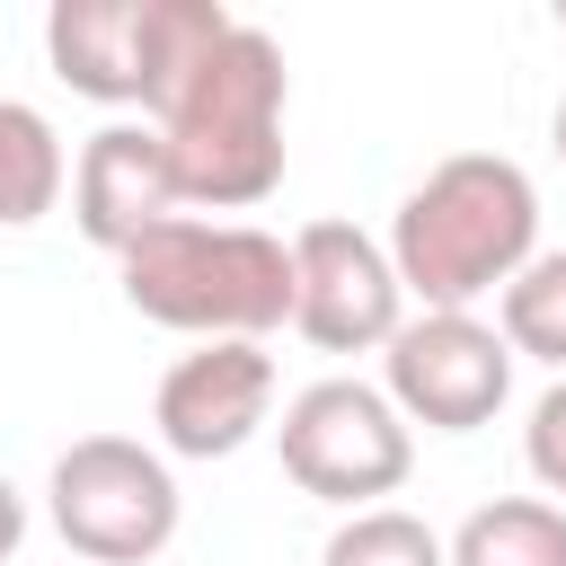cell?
Returning a JSON list of instances; mask_svg holds the SVG:
<instances>
[{"mask_svg": "<svg viewBox=\"0 0 566 566\" xmlns=\"http://www.w3.org/2000/svg\"><path fill=\"white\" fill-rule=\"evenodd\" d=\"M177 203L248 212L283 186V44L265 27H230L159 106H150Z\"/></svg>", "mask_w": 566, "mask_h": 566, "instance_id": "cell-1", "label": "cell"}, {"mask_svg": "<svg viewBox=\"0 0 566 566\" xmlns=\"http://www.w3.org/2000/svg\"><path fill=\"white\" fill-rule=\"evenodd\" d=\"M531 256H539V186L495 150L442 159L389 221L398 292H416L424 310H469L504 292Z\"/></svg>", "mask_w": 566, "mask_h": 566, "instance_id": "cell-2", "label": "cell"}, {"mask_svg": "<svg viewBox=\"0 0 566 566\" xmlns=\"http://www.w3.org/2000/svg\"><path fill=\"white\" fill-rule=\"evenodd\" d=\"M115 265H124V301L150 327H177V336H203V345H221V336L256 345L265 327L292 318V248L256 221L177 212V221L142 230Z\"/></svg>", "mask_w": 566, "mask_h": 566, "instance_id": "cell-3", "label": "cell"}, {"mask_svg": "<svg viewBox=\"0 0 566 566\" xmlns=\"http://www.w3.org/2000/svg\"><path fill=\"white\" fill-rule=\"evenodd\" d=\"M230 27L221 0H53L44 53L97 106H159Z\"/></svg>", "mask_w": 566, "mask_h": 566, "instance_id": "cell-4", "label": "cell"}, {"mask_svg": "<svg viewBox=\"0 0 566 566\" xmlns=\"http://www.w3.org/2000/svg\"><path fill=\"white\" fill-rule=\"evenodd\" d=\"M53 531L71 539L80 566H150L168 539H177V478L159 451L124 442V433H88L53 460Z\"/></svg>", "mask_w": 566, "mask_h": 566, "instance_id": "cell-5", "label": "cell"}, {"mask_svg": "<svg viewBox=\"0 0 566 566\" xmlns=\"http://www.w3.org/2000/svg\"><path fill=\"white\" fill-rule=\"evenodd\" d=\"M274 442H283V478L345 513H371V495H398L416 469V433L371 380H310L283 407Z\"/></svg>", "mask_w": 566, "mask_h": 566, "instance_id": "cell-6", "label": "cell"}, {"mask_svg": "<svg viewBox=\"0 0 566 566\" xmlns=\"http://www.w3.org/2000/svg\"><path fill=\"white\" fill-rule=\"evenodd\" d=\"M380 354H389L380 398L424 433H478V424H495V407L513 389V345L469 310H424Z\"/></svg>", "mask_w": 566, "mask_h": 566, "instance_id": "cell-7", "label": "cell"}, {"mask_svg": "<svg viewBox=\"0 0 566 566\" xmlns=\"http://www.w3.org/2000/svg\"><path fill=\"white\" fill-rule=\"evenodd\" d=\"M292 327L318 354H371L407 327V292L398 265L371 230L354 221H310L292 239Z\"/></svg>", "mask_w": 566, "mask_h": 566, "instance_id": "cell-8", "label": "cell"}, {"mask_svg": "<svg viewBox=\"0 0 566 566\" xmlns=\"http://www.w3.org/2000/svg\"><path fill=\"white\" fill-rule=\"evenodd\" d=\"M265 416H274V354L239 345V336L177 354L159 398H150V424L177 460H230Z\"/></svg>", "mask_w": 566, "mask_h": 566, "instance_id": "cell-9", "label": "cell"}, {"mask_svg": "<svg viewBox=\"0 0 566 566\" xmlns=\"http://www.w3.org/2000/svg\"><path fill=\"white\" fill-rule=\"evenodd\" d=\"M71 221H80V239H97L106 256H124L142 230L177 221V168H168L159 124H106V133L80 142Z\"/></svg>", "mask_w": 566, "mask_h": 566, "instance_id": "cell-10", "label": "cell"}, {"mask_svg": "<svg viewBox=\"0 0 566 566\" xmlns=\"http://www.w3.org/2000/svg\"><path fill=\"white\" fill-rule=\"evenodd\" d=\"M442 557L451 566H566V504H548V495H495V504H478L451 531Z\"/></svg>", "mask_w": 566, "mask_h": 566, "instance_id": "cell-11", "label": "cell"}, {"mask_svg": "<svg viewBox=\"0 0 566 566\" xmlns=\"http://www.w3.org/2000/svg\"><path fill=\"white\" fill-rule=\"evenodd\" d=\"M62 142L27 97H0V230H27L62 203Z\"/></svg>", "mask_w": 566, "mask_h": 566, "instance_id": "cell-12", "label": "cell"}, {"mask_svg": "<svg viewBox=\"0 0 566 566\" xmlns=\"http://www.w3.org/2000/svg\"><path fill=\"white\" fill-rule=\"evenodd\" d=\"M495 336H504L513 354L566 371V248L531 256V265L504 283V327H495Z\"/></svg>", "mask_w": 566, "mask_h": 566, "instance_id": "cell-13", "label": "cell"}, {"mask_svg": "<svg viewBox=\"0 0 566 566\" xmlns=\"http://www.w3.org/2000/svg\"><path fill=\"white\" fill-rule=\"evenodd\" d=\"M318 566H451V557H442V539H433L416 513L371 504V513H345V522L327 531Z\"/></svg>", "mask_w": 566, "mask_h": 566, "instance_id": "cell-14", "label": "cell"}, {"mask_svg": "<svg viewBox=\"0 0 566 566\" xmlns=\"http://www.w3.org/2000/svg\"><path fill=\"white\" fill-rule=\"evenodd\" d=\"M522 451H531V478H539L548 495H566V371H557V389L531 407V433H522Z\"/></svg>", "mask_w": 566, "mask_h": 566, "instance_id": "cell-15", "label": "cell"}, {"mask_svg": "<svg viewBox=\"0 0 566 566\" xmlns=\"http://www.w3.org/2000/svg\"><path fill=\"white\" fill-rule=\"evenodd\" d=\"M18 539H27V504H18V486L0 478V566L18 557Z\"/></svg>", "mask_w": 566, "mask_h": 566, "instance_id": "cell-16", "label": "cell"}, {"mask_svg": "<svg viewBox=\"0 0 566 566\" xmlns=\"http://www.w3.org/2000/svg\"><path fill=\"white\" fill-rule=\"evenodd\" d=\"M548 142H557V159H566V97H557V115H548Z\"/></svg>", "mask_w": 566, "mask_h": 566, "instance_id": "cell-17", "label": "cell"}, {"mask_svg": "<svg viewBox=\"0 0 566 566\" xmlns=\"http://www.w3.org/2000/svg\"><path fill=\"white\" fill-rule=\"evenodd\" d=\"M557 27H566V0H557Z\"/></svg>", "mask_w": 566, "mask_h": 566, "instance_id": "cell-18", "label": "cell"}]
</instances>
